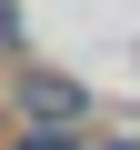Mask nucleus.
Wrapping results in <instances>:
<instances>
[{"mask_svg": "<svg viewBox=\"0 0 140 150\" xmlns=\"http://www.w3.org/2000/svg\"><path fill=\"white\" fill-rule=\"evenodd\" d=\"M20 110H30V120H80L90 100H80V80H50V70H30V80H20Z\"/></svg>", "mask_w": 140, "mask_h": 150, "instance_id": "1", "label": "nucleus"}]
</instances>
